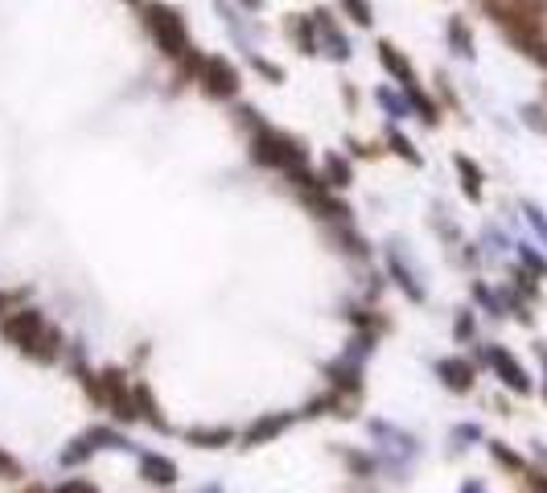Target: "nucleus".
Here are the masks:
<instances>
[{"mask_svg":"<svg viewBox=\"0 0 547 493\" xmlns=\"http://www.w3.org/2000/svg\"><path fill=\"white\" fill-rule=\"evenodd\" d=\"M510 4H523V9H535V12H547V0H510Z\"/></svg>","mask_w":547,"mask_h":493,"instance_id":"obj_23","label":"nucleus"},{"mask_svg":"<svg viewBox=\"0 0 547 493\" xmlns=\"http://www.w3.org/2000/svg\"><path fill=\"white\" fill-rule=\"evenodd\" d=\"M346 12V21H355L358 29H371L375 25V9H371V0H338Z\"/></svg>","mask_w":547,"mask_h":493,"instance_id":"obj_14","label":"nucleus"},{"mask_svg":"<svg viewBox=\"0 0 547 493\" xmlns=\"http://www.w3.org/2000/svg\"><path fill=\"white\" fill-rule=\"evenodd\" d=\"M0 473H4V477H21V465L12 461V457H4V452H0Z\"/></svg>","mask_w":547,"mask_h":493,"instance_id":"obj_22","label":"nucleus"},{"mask_svg":"<svg viewBox=\"0 0 547 493\" xmlns=\"http://www.w3.org/2000/svg\"><path fill=\"white\" fill-rule=\"evenodd\" d=\"M0 309H4V296H0Z\"/></svg>","mask_w":547,"mask_h":493,"instance_id":"obj_25","label":"nucleus"},{"mask_svg":"<svg viewBox=\"0 0 547 493\" xmlns=\"http://www.w3.org/2000/svg\"><path fill=\"white\" fill-rule=\"evenodd\" d=\"M437 370H440V378H445V386H449V391H469V386H473V366L469 362L449 358V362H440Z\"/></svg>","mask_w":547,"mask_h":493,"instance_id":"obj_9","label":"nucleus"},{"mask_svg":"<svg viewBox=\"0 0 547 493\" xmlns=\"http://www.w3.org/2000/svg\"><path fill=\"white\" fill-rule=\"evenodd\" d=\"M379 62H383V70H387L391 78H396V83L404 86V91H408V86H420V83H416V66L408 62V54H404L399 45L379 42Z\"/></svg>","mask_w":547,"mask_h":493,"instance_id":"obj_6","label":"nucleus"},{"mask_svg":"<svg viewBox=\"0 0 547 493\" xmlns=\"http://www.w3.org/2000/svg\"><path fill=\"white\" fill-rule=\"evenodd\" d=\"M387 144H391V152H396V157H404V161H408V165H420V152L412 149V140L404 136V132H396V128H391V132H387Z\"/></svg>","mask_w":547,"mask_h":493,"instance_id":"obj_15","label":"nucleus"},{"mask_svg":"<svg viewBox=\"0 0 547 493\" xmlns=\"http://www.w3.org/2000/svg\"><path fill=\"white\" fill-rule=\"evenodd\" d=\"M0 333H4L12 345L29 350V345H37V337L45 333V325H42V317H37V312H12V317H4V321H0Z\"/></svg>","mask_w":547,"mask_h":493,"instance_id":"obj_5","label":"nucleus"},{"mask_svg":"<svg viewBox=\"0 0 547 493\" xmlns=\"http://www.w3.org/2000/svg\"><path fill=\"white\" fill-rule=\"evenodd\" d=\"M198 83L210 99H235L239 95V66L226 62L223 54L202 58V70H198Z\"/></svg>","mask_w":547,"mask_h":493,"instance_id":"obj_3","label":"nucleus"},{"mask_svg":"<svg viewBox=\"0 0 547 493\" xmlns=\"http://www.w3.org/2000/svg\"><path fill=\"white\" fill-rule=\"evenodd\" d=\"M486 358H490V366L498 370V378H502V383L510 386V391H518V395H527V391H531V378H527V370H523V366H518L510 354H506V350L490 345V350H486Z\"/></svg>","mask_w":547,"mask_h":493,"instance_id":"obj_7","label":"nucleus"},{"mask_svg":"<svg viewBox=\"0 0 547 493\" xmlns=\"http://www.w3.org/2000/svg\"><path fill=\"white\" fill-rule=\"evenodd\" d=\"M284 29H289V37L297 42V50L301 54H317V29H313V12L305 17V12H292L289 21H284Z\"/></svg>","mask_w":547,"mask_h":493,"instance_id":"obj_8","label":"nucleus"},{"mask_svg":"<svg viewBox=\"0 0 547 493\" xmlns=\"http://www.w3.org/2000/svg\"><path fill=\"white\" fill-rule=\"evenodd\" d=\"M465 493H482V489H478V485H469V489H465Z\"/></svg>","mask_w":547,"mask_h":493,"instance_id":"obj_24","label":"nucleus"},{"mask_svg":"<svg viewBox=\"0 0 547 493\" xmlns=\"http://www.w3.org/2000/svg\"><path fill=\"white\" fill-rule=\"evenodd\" d=\"M140 17H144V29H149V37L157 42V50H161L165 58L182 62V58L193 50L190 29H185V17H182L177 4H169V0H144Z\"/></svg>","mask_w":547,"mask_h":493,"instance_id":"obj_1","label":"nucleus"},{"mask_svg":"<svg viewBox=\"0 0 547 493\" xmlns=\"http://www.w3.org/2000/svg\"><path fill=\"white\" fill-rule=\"evenodd\" d=\"M140 473H144V481H152V485H173L177 481V465L165 461V457H144Z\"/></svg>","mask_w":547,"mask_h":493,"instance_id":"obj_11","label":"nucleus"},{"mask_svg":"<svg viewBox=\"0 0 547 493\" xmlns=\"http://www.w3.org/2000/svg\"><path fill=\"white\" fill-rule=\"evenodd\" d=\"M251 161L256 165H268V169H284V173H301L305 169V149H301V140H292L284 136V132L276 128H256V136H251Z\"/></svg>","mask_w":547,"mask_h":493,"instance_id":"obj_2","label":"nucleus"},{"mask_svg":"<svg viewBox=\"0 0 547 493\" xmlns=\"http://www.w3.org/2000/svg\"><path fill=\"white\" fill-rule=\"evenodd\" d=\"M379 103H383V108L391 111V116H396V119L412 116V103H408V99H404V95H396V91H387V86H383V91H379Z\"/></svg>","mask_w":547,"mask_h":493,"instance_id":"obj_16","label":"nucleus"},{"mask_svg":"<svg viewBox=\"0 0 547 493\" xmlns=\"http://www.w3.org/2000/svg\"><path fill=\"white\" fill-rule=\"evenodd\" d=\"M453 165H457V173H461V190L469 202H482V169L469 161V157H453Z\"/></svg>","mask_w":547,"mask_h":493,"instance_id":"obj_10","label":"nucleus"},{"mask_svg":"<svg viewBox=\"0 0 547 493\" xmlns=\"http://www.w3.org/2000/svg\"><path fill=\"white\" fill-rule=\"evenodd\" d=\"M313 29H317V50H325L333 62H346V58H350V37L342 33V25H338L333 12H325V9L313 12Z\"/></svg>","mask_w":547,"mask_h":493,"instance_id":"obj_4","label":"nucleus"},{"mask_svg":"<svg viewBox=\"0 0 547 493\" xmlns=\"http://www.w3.org/2000/svg\"><path fill=\"white\" fill-rule=\"evenodd\" d=\"M322 177H325V182H330V185H338V190H346L355 173H350V161H346V157H338V152H325V161H322Z\"/></svg>","mask_w":547,"mask_h":493,"instance_id":"obj_13","label":"nucleus"},{"mask_svg":"<svg viewBox=\"0 0 547 493\" xmlns=\"http://www.w3.org/2000/svg\"><path fill=\"white\" fill-rule=\"evenodd\" d=\"M54 493H99L91 481H83V477H75V481H62Z\"/></svg>","mask_w":547,"mask_h":493,"instance_id":"obj_21","label":"nucleus"},{"mask_svg":"<svg viewBox=\"0 0 547 493\" xmlns=\"http://www.w3.org/2000/svg\"><path fill=\"white\" fill-rule=\"evenodd\" d=\"M490 452H494V461H502L506 469H515V473H523V461H518L515 452H506L502 444H490Z\"/></svg>","mask_w":547,"mask_h":493,"instance_id":"obj_19","label":"nucleus"},{"mask_svg":"<svg viewBox=\"0 0 547 493\" xmlns=\"http://www.w3.org/2000/svg\"><path fill=\"white\" fill-rule=\"evenodd\" d=\"M190 440H202V444H210V449H215V444H226V440H231V432H223V428H215V432H193Z\"/></svg>","mask_w":547,"mask_h":493,"instance_id":"obj_20","label":"nucleus"},{"mask_svg":"<svg viewBox=\"0 0 547 493\" xmlns=\"http://www.w3.org/2000/svg\"><path fill=\"white\" fill-rule=\"evenodd\" d=\"M449 45H453V54L473 58V29L465 17H449Z\"/></svg>","mask_w":547,"mask_h":493,"instance_id":"obj_12","label":"nucleus"},{"mask_svg":"<svg viewBox=\"0 0 547 493\" xmlns=\"http://www.w3.org/2000/svg\"><path fill=\"white\" fill-rule=\"evenodd\" d=\"M284 424H289V419H284V416H280V419H268V424H256V428H251V436H247V440H251V444H259V440L276 436V432L284 428Z\"/></svg>","mask_w":547,"mask_h":493,"instance_id":"obj_17","label":"nucleus"},{"mask_svg":"<svg viewBox=\"0 0 547 493\" xmlns=\"http://www.w3.org/2000/svg\"><path fill=\"white\" fill-rule=\"evenodd\" d=\"M251 66H256L259 75H268L272 83H284V70H280L276 62H268V58H259V54H251Z\"/></svg>","mask_w":547,"mask_h":493,"instance_id":"obj_18","label":"nucleus"},{"mask_svg":"<svg viewBox=\"0 0 547 493\" xmlns=\"http://www.w3.org/2000/svg\"><path fill=\"white\" fill-rule=\"evenodd\" d=\"M543 358H547V350H543Z\"/></svg>","mask_w":547,"mask_h":493,"instance_id":"obj_27","label":"nucleus"},{"mask_svg":"<svg viewBox=\"0 0 547 493\" xmlns=\"http://www.w3.org/2000/svg\"><path fill=\"white\" fill-rule=\"evenodd\" d=\"M128 4H140V0H128Z\"/></svg>","mask_w":547,"mask_h":493,"instance_id":"obj_26","label":"nucleus"}]
</instances>
